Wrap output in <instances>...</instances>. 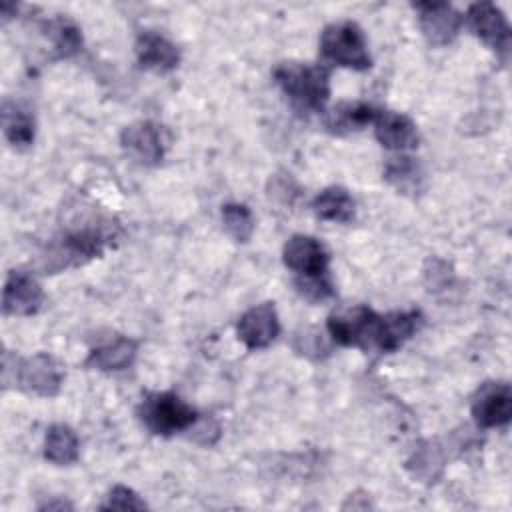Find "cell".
<instances>
[{
    "label": "cell",
    "mask_w": 512,
    "mask_h": 512,
    "mask_svg": "<svg viewBox=\"0 0 512 512\" xmlns=\"http://www.w3.org/2000/svg\"><path fill=\"white\" fill-rule=\"evenodd\" d=\"M274 80L300 112H324L330 100V72L322 64L280 62Z\"/></svg>",
    "instance_id": "cell-1"
},
{
    "label": "cell",
    "mask_w": 512,
    "mask_h": 512,
    "mask_svg": "<svg viewBox=\"0 0 512 512\" xmlns=\"http://www.w3.org/2000/svg\"><path fill=\"white\" fill-rule=\"evenodd\" d=\"M138 418L152 434L172 436L190 430L198 412L174 392H148L138 406Z\"/></svg>",
    "instance_id": "cell-2"
},
{
    "label": "cell",
    "mask_w": 512,
    "mask_h": 512,
    "mask_svg": "<svg viewBox=\"0 0 512 512\" xmlns=\"http://www.w3.org/2000/svg\"><path fill=\"white\" fill-rule=\"evenodd\" d=\"M2 366H4L2 378L6 386L10 384V378H12L14 384H18L22 390L36 396L52 398L60 392V386L64 380L62 366L54 356L46 352L34 354L32 358H26V360H18L14 356V368L10 366V360L4 356Z\"/></svg>",
    "instance_id": "cell-3"
},
{
    "label": "cell",
    "mask_w": 512,
    "mask_h": 512,
    "mask_svg": "<svg viewBox=\"0 0 512 512\" xmlns=\"http://www.w3.org/2000/svg\"><path fill=\"white\" fill-rule=\"evenodd\" d=\"M320 52L336 66L352 70H368L372 66L366 36L352 20L328 24L320 36Z\"/></svg>",
    "instance_id": "cell-4"
},
{
    "label": "cell",
    "mask_w": 512,
    "mask_h": 512,
    "mask_svg": "<svg viewBox=\"0 0 512 512\" xmlns=\"http://www.w3.org/2000/svg\"><path fill=\"white\" fill-rule=\"evenodd\" d=\"M380 328V314L368 306H354L330 314L328 332L334 342L356 348H376Z\"/></svg>",
    "instance_id": "cell-5"
},
{
    "label": "cell",
    "mask_w": 512,
    "mask_h": 512,
    "mask_svg": "<svg viewBox=\"0 0 512 512\" xmlns=\"http://www.w3.org/2000/svg\"><path fill=\"white\" fill-rule=\"evenodd\" d=\"M282 260L286 268L296 274V278H316L328 274L330 254L318 238L294 234L284 244Z\"/></svg>",
    "instance_id": "cell-6"
},
{
    "label": "cell",
    "mask_w": 512,
    "mask_h": 512,
    "mask_svg": "<svg viewBox=\"0 0 512 512\" xmlns=\"http://www.w3.org/2000/svg\"><path fill=\"white\" fill-rule=\"evenodd\" d=\"M124 152L144 166H156L166 152L164 128L152 120H138L126 126L120 134Z\"/></svg>",
    "instance_id": "cell-7"
},
{
    "label": "cell",
    "mask_w": 512,
    "mask_h": 512,
    "mask_svg": "<svg viewBox=\"0 0 512 512\" xmlns=\"http://www.w3.org/2000/svg\"><path fill=\"white\" fill-rule=\"evenodd\" d=\"M472 418L482 428H498L512 418V388L508 382H484L472 396Z\"/></svg>",
    "instance_id": "cell-8"
},
{
    "label": "cell",
    "mask_w": 512,
    "mask_h": 512,
    "mask_svg": "<svg viewBox=\"0 0 512 512\" xmlns=\"http://www.w3.org/2000/svg\"><path fill=\"white\" fill-rule=\"evenodd\" d=\"M468 28L474 36H478L484 44H488L494 52L506 54L510 46V26L504 12L492 2H476L470 4L464 16Z\"/></svg>",
    "instance_id": "cell-9"
},
{
    "label": "cell",
    "mask_w": 512,
    "mask_h": 512,
    "mask_svg": "<svg viewBox=\"0 0 512 512\" xmlns=\"http://www.w3.org/2000/svg\"><path fill=\"white\" fill-rule=\"evenodd\" d=\"M412 6L418 12L424 38L432 46H446L458 36L462 16L448 2H416Z\"/></svg>",
    "instance_id": "cell-10"
},
{
    "label": "cell",
    "mask_w": 512,
    "mask_h": 512,
    "mask_svg": "<svg viewBox=\"0 0 512 512\" xmlns=\"http://www.w3.org/2000/svg\"><path fill=\"white\" fill-rule=\"evenodd\" d=\"M238 338L250 350L270 346L280 334V320L274 302H262L246 310L236 324Z\"/></svg>",
    "instance_id": "cell-11"
},
{
    "label": "cell",
    "mask_w": 512,
    "mask_h": 512,
    "mask_svg": "<svg viewBox=\"0 0 512 512\" xmlns=\"http://www.w3.org/2000/svg\"><path fill=\"white\" fill-rule=\"evenodd\" d=\"M44 302V290L40 282L22 270H12L6 276L2 310L6 316H32Z\"/></svg>",
    "instance_id": "cell-12"
},
{
    "label": "cell",
    "mask_w": 512,
    "mask_h": 512,
    "mask_svg": "<svg viewBox=\"0 0 512 512\" xmlns=\"http://www.w3.org/2000/svg\"><path fill=\"white\" fill-rule=\"evenodd\" d=\"M372 124H374L376 140L388 150L406 152L416 148L420 142L416 124L402 112L378 110Z\"/></svg>",
    "instance_id": "cell-13"
},
{
    "label": "cell",
    "mask_w": 512,
    "mask_h": 512,
    "mask_svg": "<svg viewBox=\"0 0 512 512\" xmlns=\"http://www.w3.org/2000/svg\"><path fill=\"white\" fill-rule=\"evenodd\" d=\"M136 58L142 68L152 72H170L180 64V50L166 36L146 30L136 38Z\"/></svg>",
    "instance_id": "cell-14"
},
{
    "label": "cell",
    "mask_w": 512,
    "mask_h": 512,
    "mask_svg": "<svg viewBox=\"0 0 512 512\" xmlns=\"http://www.w3.org/2000/svg\"><path fill=\"white\" fill-rule=\"evenodd\" d=\"M136 352H138L136 340L118 334L114 338H108L96 344L86 358V366L102 372H120L132 366Z\"/></svg>",
    "instance_id": "cell-15"
},
{
    "label": "cell",
    "mask_w": 512,
    "mask_h": 512,
    "mask_svg": "<svg viewBox=\"0 0 512 512\" xmlns=\"http://www.w3.org/2000/svg\"><path fill=\"white\" fill-rule=\"evenodd\" d=\"M422 324L420 310H402L380 316L376 348L380 352H396L406 340H410Z\"/></svg>",
    "instance_id": "cell-16"
},
{
    "label": "cell",
    "mask_w": 512,
    "mask_h": 512,
    "mask_svg": "<svg viewBox=\"0 0 512 512\" xmlns=\"http://www.w3.org/2000/svg\"><path fill=\"white\" fill-rule=\"evenodd\" d=\"M312 210L320 220L348 224L354 218L356 202L342 186H328L312 200Z\"/></svg>",
    "instance_id": "cell-17"
},
{
    "label": "cell",
    "mask_w": 512,
    "mask_h": 512,
    "mask_svg": "<svg viewBox=\"0 0 512 512\" xmlns=\"http://www.w3.org/2000/svg\"><path fill=\"white\" fill-rule=\"evenodd\" d=\"M376 108L368 102H340L336 104L328 116H326V128L332 134H348V132H356L362 130L364 126L374 122L376 116Z\"/></svg>",
    "instance_id": "cell-18"
},
{
    "label": "cell",
    "mask_w": 512,
    "mask_h": 512,
    "mask_svg": "<svg viewBox=\"0 0 512 512\" xmlns=\"http://www.w3.org/2000/svg\"><path fill=\"white\" fill-rule=\"evenodd\" d=\"M80 440L66 424H52L44 438V458L56 466H68L78 460Z\"/></svg>",
    "instance_id": "cell-19"
},
{
    "label": "cell",
    "mask_w": 512,
    "mask_h": 512,
    "mask_svg": "<svg viewBox=\"0 0 512 512\" xmlns=\"http://www.w3.org/2000/svg\"><path fill=\"white\" fill-rule=\"evenodd\" d=\"M384 178L402 194L416 196L424 188V170L410 156H394L388 158L384 166Z\"/></svg>",
    "instance_id": "cell-20"
},
{
    "label": "cell",
    "mask_w": 512,
    "mask_h": 512,
    "mask_svg": "<svg viewBox=\"0 0 512 512\" xmlns=\"http://www.w3.org/2000/svg\"><path fill=\"white\" fill-rule=\"evenodd\" d=\"M2 128H4L6 140L18 150L28 148L34 142V134H36L34 116L26 108L18 106L16 102H4Z\"/></svg>",
    "instance_id": "cell-21"
},
{
    "label": "cell",
    "mask_w": 512,
    "mask_h": 512,
    "mask_svg": "<svg viewBox=\"0 0 512 512\" xmlns=\"http://www.w3.org/2000/svg\"><path fill=\"white\" fill-rule=\"evenodd\" d=\"M44 34L50 40L52 58H70L82 48L80 28L64 16L44 22Z\"/></svg>",
    "instance_id": "cell-22"
},
{
    "label": "cell",
    "mask_w": 512,
    "mask_h": 512,
    "mask_svg": "<svg viewBox=\"0 0 512 512\" xmlns=\"http://www.w3.org/2000/svg\"><path fill=\"white\" fill-rule=\"evenodd\" d=\"M406 468L414 478H418L424 484L436 482L444 472V452L442 448L432 442L424 440L418 444V448L410 454Z\"/></svg>",
    "instance_id": "cell-23"
},
{
    "label": "cell",
    "mask_w": 512,
    "mask_h": 512,
    "mask_svg": "<svg viewBox=\"0 0 512 512\" xmlns=\"http://www.w3.org/2000/svg\"><path fill=\"white\" fill-rule=\"evenodd\" d=\"M222 224L236 242H248L254 232V218L248 206L230 202L222 206Z\"/></svg>",
    "instance_id": "cell-24"
},
{
    "label": "cell",
    "mask_w": 512,
    "mask_h": 512,
    "mask_svg": "<svg viewBox=\"0 0 512 512\" xmlns=\"http://www.w3.org/2000/svg\"><path fill=\"white\" fill-rule=\"evenodd\" d=\"M296 290L310 302H324L334 296V286L330 276H316V278H296Z\"/></svg>",
    "instance_id": "cell-25"
},
{
    "label": "cell",
    "mask_w": 512,
    "mask_h": 512,
    "mask_svg": "<svg viewBox=\"0 0 512 512\" xmlns=\"http://www.w3.org/2000/svg\"><path fill=\"white\" fill-rule=\"evenodd\" d=\"M424 280L430 292L446 290L454 282V272L448 266V262L440 258H428L424 266Z\"/></svg>",
    "instance_id": "cell-26"
},
{
    "label": "cell",
    "mask_w": 512,
    "mask_h": 512,
    "mask_svg": "<svg viewBox=\"0 0 512 512\" xmlns=\"http://www.w3.org/2000/svg\"><path fill=\"white\" fill-rule=\"evenodd\" d=\"M102 510H144L146 502L128 486H114L106 502L100 506Z\"/></svg>",
    "instance_id": "cell-27"
}]
</instances>
